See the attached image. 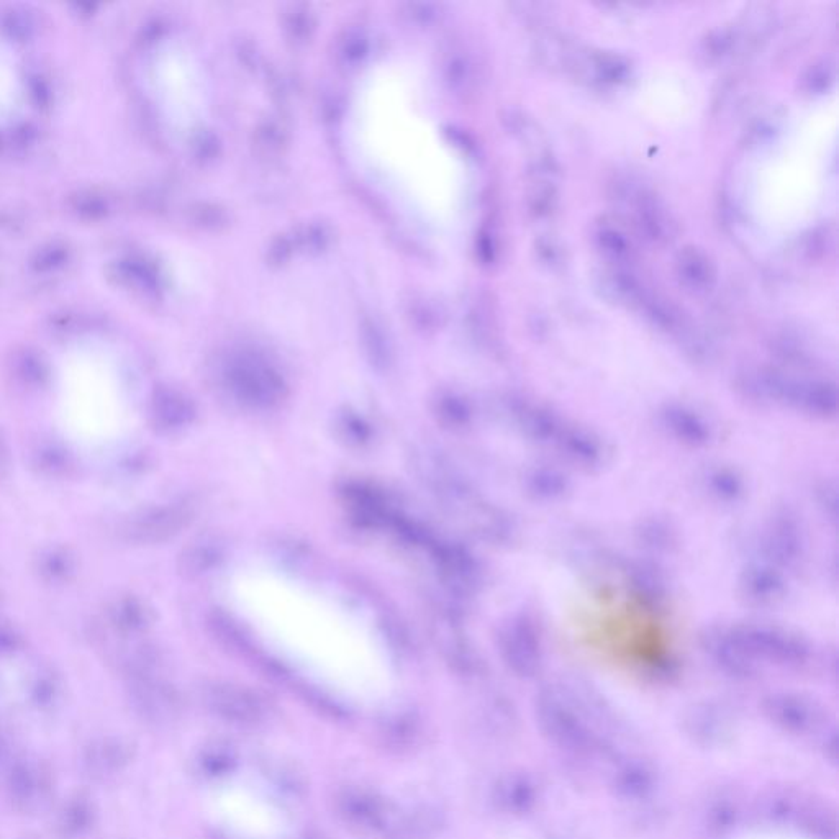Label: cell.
<instances>
[{
	"instance_id": "6da1fadb",
	"label": "cell",
	"mask_w": 839,
	"mask_h": 839,
	"mask_svg": "<svg viewBox=\"0 0 839 839\" xmlns=\"http://www.w3.org/2000/svg\"><path fill=\"white\" fill-rule=\"evenodd\" d=\"M202 702L215 717L241 728H258L268 722V702L245 685L209 682L202 687Z\"/></svg>"
},
{
	"instance_id": "7a4b0ae2",
	"label": "cell",
	"mask_w": 839,
	"mask_h": 839,
	"mask_svg": "<svg viewBox=\"0 0 839 839\" xmlns=\"http://www.w3.org/2000/svg\"><path fill=\"white\" fill-rule=\"evenodd\" d=\"M191 522L192 510L186 504L155 505L127 518L120 535L132 545H161L173 540Z\"/></svg>"
},
{
	"instance_id": "3957f363",
	"label": "cell",
	"mask_w": 839,
	"mask_h": 839,
	"mask_svg": "<svg viewBox=\"0 0 839 839\" xmlns=\"http://www.w3.org/2000/svg\"><path fill=\"white\" fill-rule=\"evenodd\" d=\"M335 812L350 830L377 833L386 830L391 808L376 790L363 785H346L335 795Z\"/></svg>"
},
{
	"instance_id": "277c9868",
	"label": "cell",
	"mask_w": 839,
	"mask_h": 839,
	"mask_svg": "<svg viewBox=\"0 0 839 839\" xmlns=\"http://www.w3.org/2000/svg\"><path fill=\"white\" fill-rule=\"evenodd\" d=\"M130 695L133 705L148 722L159 725L171 723L181 712V699L177 690L161 676L132 679Z\"/></svg>"
},
{
	"instance_id": "5b68a950",
	"label": "cell",
	"mask_w": 839,
	"mask_h": 839,
	"mask_svg": "<svg viewBox=\"0 0 839 839\" xmlns=\"http://www.w3.org/2000/svg\"><path fill=\"white\" fill-rule=\"evenodd\" d=\"M633 205V220L638 232L653 243H666L674 235V222L666 205L648 191H633L630 194Z\"/></svg>"
},
{
	"instance_id": "8992f818",
	"label": "cell",
	"mask_w": 839,
	"mask_h": 839,
	"mask_svg": "<svg viewBox=\"0 0 839 839\" xmlns=\"http://www.w3.org/2000/svg\"><path fill=\"white\" fill-rule=\"evenodd\" d=\"M230 391L250 409H273L282 399V384L269 372L246 369L238 371L230 382Z\"/></svg>"
},
{
	"instance_id": "52a82bcc",
	"label": "cell",
	"mask_w": 839,
	"mask_h": 839,
	"mask_svg": "<svg viewBox=\"0 0 839 839\" xmlns=\"http://www.w3.org/2000/svg\"><path fill=\"white\" fill-rule=\"evenodd\" d=\"M151 427L159 433L171 435L189 427L196 418V407L186 395L176 391H159L151 399L148 409Z\"/></svg>"
},
{
	"instance_id": "ba28073f",
	"label": "cell",
	"mask_w": 839,
	"mask_h": 839,
	"mask_svg": "<svg viewBox=\"0 0 839 839\" xmlns=\"http://www.w3.org/2000/svg\"><path fill=\"white\" fill-rule=\"evenodd\" d=\"M30 468L37 472L38 476L50 479V481H61L71 477L76 469V459L68 446L63 441L46 436L40 438L28 453Z\"/></svg>"
},
{
	"instance_id": "9c48e42d",
	"label": "cell",
	"mask_w": 839,
	"mask_h": 839,
	"mask_svg": "<svg viewBox=\"0 0 839 839\" xmlns=\"http://www.w3.org/2000/svg\"><path fill=\"white\" fill-rule=\"evenodd\" d=\"M105 622L117 635L140 636L153 623L151 608L135 595H120L105 608Z\"/></svg>"
},
{
	"instance_id": "30bf717a",
	"label": "cell",
	"mask_w": 839,
	"mask_h": 839,
	"mask_svg": "<svg viewBox=\"0 0 839 839\" xmlns=\"http://www.w3.org/2000/svg\"><path fill=\"white\" fill-rule=\"evenodd\" d=\"M33 569L48 586H68L78 576V554L66 545L45 546L33 559Z\"/></svg>"
},
{
	"instance_id": "8fae6325",
	"label": "cell",
	"mask_w": 839,
	"mask_h": 839,
	"mask_svg": "<svg viewBox=\"0 0 839 839\" xmlns=\"http://www.w3.org/2000/svg\"><path fill=\"white\" fill-rule=\"evenodd\" d=\"M676 273L682 286L692 294H707L717 282V268L712 258L697 246H685L677 254Z\"/></svg>"
},
{
	"instance_id": "7c38bea8",
	"label": "cell",
	"mask_w": 839,
	"mask_h": 839,
	"mask_svg": "<svg viewBox=\"0 0 839 839\" xmlns=\"http://www.w3.org/2000/svg\"><path fill=\"white\" fill-rule=\"evenodd\" d=\"M595 245L600 253L604 254L605 259L617 266L631 263L636 256L635 245L625 228L607 220L600 223L595 230Z\"/></svg>"
},
{
	"instance_id": "4fadbf2b",
	"label": "cell",
	"mask_w": 839,
	"mask_h": 839,
	"mask_svg": "<svg viewBox=\"0 0 839 839\" xmlns=\"http://www.w3.org/2000/svg\"><path fill=\"white\" fill-rule=\"evenodd\" d=\"M379 736L382 744L394 753H409L422 740V726L413 715L402 713L387 720Z\"/></svg>"
},
{
	"instance_id": "5bb4252c",
	"label": "cell",
	"mask_w": 839,
	"mask_h": 839,
	"mask_svg": "<svg viewBox=\"0 0 839 839\" xmlns=\"http://www.w3.org/2000/svg\"><path fill=\"white\" fill-rule=\"evenodd\" d=\"M602 291L607 299L628 307H640L649 292L633 274L623 269H613L602 277Z\"/></svg>"
},
{
	"instance_id": "9a60e30c",
	"label": "cell",
	"mask_w": 839,
	"mask_h": 839,
	"mask_svg": "<svg viewBox=\"0 0 839 839\" xmlns=\"http://www.w3.org/2000/svg\"><path fill=\"white\" fill-rule=\"evenodd\" d=\"M238 764L236 749L228 741L214 740L205 744L197 756V767L202 776L209 779L227 777Z\"/></svg>"
},
{
	"instance_id": "2e32d148",
	"label": "cell",
	"mask_w": 839,
	"mask_h": 839,
	"mask_svg": "<svg viewBox=\"0 0 839 839\" xmlns=\"http://www.w3.org/2000/svg\"><path fill=\"white\" fill-rule=\"evenodd\" d=\"M20 78L10 51L0 45V118H9L19 105Z\"/></svg>"
},
{
	"instance_id": "e0dca14e",
	"label": "cell",
	"mask_w": 839,
	"mask_h": 839,
	"mask_svg": "<svg viewBox=\"0 0 839 839\" xmlns=\"http://www.w3.org/2000/svg\"><path fill=\"white\" fill-rule=\"evenodd\" d=\"M222 554L209 543H194L182 551L179 556V571L186 577L204 576L212 567L217 566Z\"/></svg>"
},
{
	"instance_id": "ac0fdd59",
	"label": "cell",
	"mask_w": 839,
	"mask_h": 839,
	"mask_svg": "<svg viewBox=\"0 0 839 839\" xmlns=\"http://www.w3.org/2000/svg\"><path fill=\"white\" fill-rule=\"evenodd\" d=\"M558 204V189L553 181H549L543 173H536L531 179V187L528 191L531 214L538 218L551 217L558 209Z\"/></svg>"
},
{
	"instance_id": "d6986e66",
	"label": "cell",
	"mask_w": 839,
	"mask_h": 839,
	"mask_svg": "<svg viewBox=\"0 0 839 839\" xmlns=\"http://www.w3.org/2000/svg\"><path fill=\"white\" fill-rule=\"evenodd\" d=\"M590 69L594 71L595 76L604 82H618L626 81L630 78L631 64L625 56L617 55V53H607V51H600L590 55L589 61Z\"/></svg>"
},
{
	"instance_id": "ffe728a7",
	"label": "cell",
	"mask_w": 839,
	"mask_h": 839,
	"mask_svg": "<svg viewBox=\"0 0 839 839\" xmlns=\"http://www.w3.org/2000/svg\"><path fill=\"white\" fill-rule=\"evenodd\" d=\"M736 46V28L720 27L715 28L703 38L700 53L708 63L722 61L725 56L730 55Z\"/></svg>"
},
{
	"instance_id": "44dd1931",
	"label": "cell",
	"mask_w": 839,
	"mask_h": 839,
	"mask_svg": "<svg viewBox=\"0 0 839 839\" xmlns=\"http://www.w3.org/2000/svg\"><path fill=\"white\" fill-rule=\"evenodd\" d=\"M833 82H835V68L826 59L812 64L803 76V87L810 94H821V92L828 91Z\"/></svg>"
},
{
	"instance_id": "7402d4cb",
	"label": "cell",
	"mask_w": 839,
	"mask_h": 839,
	"mask_svg": "<svg viewBox=\"0 0 839 839\" xmlns=\"http://www.w3.org/2000/svg\"><path fill=\"white\" fill-rule=\"evenodd\" d=\"M25 638L19 626L0 620V656H12L22 651Z\"/></svg>"
},
{
	"instance_id": "603a6c76",
	"label": "cell",
	"mask_w": 839,
	"mask_h": 839,
	"mask_svg": "<svg viewBox=\"0 0 839 839\" xmlns=\"http://www.w3.org/2000/svg\"><path fill=\"white\" fill-rule=\"evenodd\" d=\"M33 697L41 703H48L58 694V679L51 671H40L32 685Z\"/></svg>"
},
{
	"instance_id": "cb8c5ba5",
	"label": "cell",
	"mask_w": 839,
	"mask_h": 839,
	"mask_svg": "<svg viewBox=\"0 0 839 839\" xmlns=\"http://www.w3.org/2000/svg\"><path fill=\"white\" fill-rule=\"evenodd\" d=\"M536 253L540 256L541 261L548 266L563 263V246L559 245L558 241L553 240V238H543V240L538 241Z\"/></svg>"
},
{
	"instance_id": "d4e9b609",
	"label": "cell",
	"mask_w": 839,
	"mask_h": 839,
	"mask_svg": "<svg viewBox=\"0 0 839 839\" xmlns=\"http://www.w3.org/2000/svg\"><path fill=\"white\" fill-rule=\"evenodd\" d=\"M12 476V449H10L9 436L4 428L0 427V486H4Z\"/></svg>"
},
{
	"instance_id": "484cf974",
	"label": "cell",
	"mask_w": 839,
	"mask_h": 839,
	"mask_svg": "<svg viewBox=\"0 0 839 839\" xmlns=\"http://www.w3.org/2000/svg\"><path fill=\"white\" fill-rule=\"evenodd\" d=\"M758 839H787V838H772V836H769V838H758Z\"/></svg>"
}]
</instances>
